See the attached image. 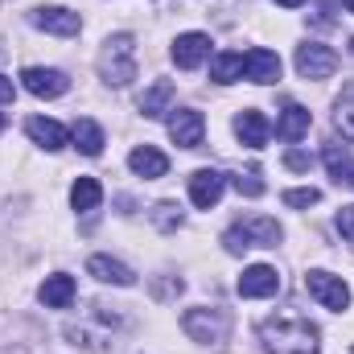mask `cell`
<instances>
[{
	"instance_id": "obj_2",
	"label": "cell",
	"mask_w": 354,
	"mask_h": 354,
	"mask_svg": "<svg viewBox=\"0 0 354 354\" xmlns=\"http://www.w3.org/2000/svg\"><path fill=\"white\" fill-rule=\"evenodd\" d=\"M99 75H103V83H111V87H128V83L136 79V41H132V33H115V37L103 41Z\"/></svg>"
},
{
	"instance_id": "obj_18",
	"label": "cell",
	"mask_w": 354,
	"mask_h": 354,
	"mask_svg": "<svg viewBox=\"0 0 354 354\" xmlns=\"http://www.w3.org/2000/svg\"><path fill=\"white\" fill-rule=\"evenodd\" d=\"M309 124H313L309 107H301V103H284V111H280V120H276V136L292 145V140H301V136L309 132Z\"/></svg>"
},
{
	"instance_id": "obj_11",
	"label": "cell",
	"mask_w": 354,
	"mask_h": 354,
	"mask_svg": "<svg viewBox=\"0 0 354 354\" xmlns=\"http://www.w3.org/2000/svg\"><path fill=\"white\" fill-rule=\"evenodd\" d=\"M210 58V37L206 33H181L174 41V62L181 71H198Z\"/></svg>"
},
{
	"instance_id": "obj_32",
	"label": "cell",
	"mask_w": 354,
	"mask_h": 354,
	"mask_svg": "<svg viewBox=\"0 0 354 354\" xmlns=\"http://www.w3.org/2000/svg\"><path fill=\"white\" fill-rule=\"evenodd\" d=\"M276 4H284V8H301L305 0H276Z\"/></svg>"
},
{
	"instance_id": "obj_22",
	"label": "cell",
	"mask_w": 354,
	"mask_h": 354,
	"mask_svg": "<svg viewBox=\"0 0 354 354\" xmlns=\"http://www.w3.org/2000/svg\"><path fill=\"white\" fill-rule=\"evenodd\" d=\"M103 202V185L95 181V177H79L75 185H71V206L79 210V214H87V210H95Z\"/></svg>"
},
{
	"instance_id": "obj_29",
	"label": "cell",
	"mask_w": 354,
	"mask_h": 354,
	"mask_svg": "<svg viewBox=\"0 0 354 354\" xmlns=\"http://www.w3.org/2000/svg\"><path fill=\"white\" fill-rule=\"evenodd\" d=\"M338 231H342L346 243H354V206H342L338 210Z\"/></svg>"
},
{
	"instance_id": "obj_13",
	"label": "cell",
	"mask_w": 354,
	"mask_h": 354,
	"mask_svg": "<svg viewBox=\"0 0 354 354\" xmlns=\"http://www.w3.org/2000/svg\"><path fill=\"white\" fill-rule=\"evenodd\" d=\"M243 75H248L252 83L268 87V83H276V79H280V58H276L272 50H264V46H256V50H248V54H243Z\"/></svg>"
},
{
	"instance_id": "obj_9",
	"label": "cell",
	"mask_w": 354,
	"mask_h": 354,
	"mask_svg": "<svg viewBox=\"0 0 354 354\" xmlns=\"http://www.w3.org/2000/svg\"><path fill=\"white\" fill-rule=\"evenodd\" d=\"M169 136H174V145H181V149H198L202 136H206V120H202V111H194V107L174 111V115H169Z\"/></svg>"
},
{
	"instance_id": "obj_35",
	"label": "cell",
	"mask_w": 354,
	"mask_h": 354,
	"mask_svg": "<svg viewBox=\"0 0 354 354\" xmlns=\"http://www.w3.org/2000/svg\"><path fill=\"white\" fill-rule=\"evenodd\" d=\"M351 54H354V41H351Z\"/></svg>"
},
{
	"instance_id": "obj_6",
	"label": "cell",
	"mask_w": 354,
	"mask_h": 354,
	"mask_svg": "<svg viewBox=\"0 0 354 354\" xmlns=\"http://www.w3.org/2000/svg\"><path fill=\"white\" fill-rule=\"evenodd\" d=\"M305 288H309V297H313V301H322V305H326V309H334V313H342V309L351 305V288H346V280H342V276L309 272V276H305Z\"/></svg>"
},
{
	"instance_id": "obj_10",
	"label": "cell",
	"mask_w": 354,
	"mask_h": 354,
	"mask_svg": "<svg viewBox=\"0 0 354 354\" xmlns=\"http://www.w3.org/2000/svg\"><path fill=\"white\" fill-rule=\"evenodd\" d=\"M223 189H227V174H218V169H198V174L189 177V202H194L198 210L218 206Z\"/></svg>"
},
{
	"instance_id": "obj_28",
	"label": "cell",
	"mask_w": 354,
	"mask_h": 354,
	"mask_svg": "<svg viewBox=\"0 0 354 354\" xmlns=\"http://www.w3.org/2000/svg\"><path fill=\"white\" fill-rule=\"evenodd\" d=\"M235 189H239V194H248V198H260V194H264V181H260V174L252 169V174L235 177Z\"/></svg>"
},
{
	"instance_id": "obj_1",
	"label": "cell",
	"mask_w": 354,
	"mask_h": 354,
	"mask_svg": "<svg viewBox=\"0 0 354 354\" xmlns=\"http://www.w3.org/2000/svg\"><path fill=\"white\" fill-rule=\"evenodd\" d=\"M260 346L268 354H317V326L305 317H272L260 326Z\"/></svg>"
},
{
	"instance_id": "obj_21",
	"label": "cell",
	"mask_w": 354,
	"mask_h": 354,
	"mask_svg": "<svg viewBox=\"0 0 354 354\" xmlns=\"http://www.w3.org/2000/svg\"><path fill=\"white\" fill-rule=\"evenodd\" d=\"M75 149L83 153V157H99L103 153V128L95 124V120H75Z\"/></svg>"
},
{
	"instance_id": "obj_7",
	"label": "cell",
	"mask_w": 354,
	"mask_h": 354,
	"mask_svg": "<svg viewBox=\"0 0 354 354\" xmlns=\"http://www.w3.org/2000/svg\"><path fill=\"white\" fill-rule=\"evenodd\" d=\"M29 25H37L46 33H58V37H75L83 29V17L71 12V8H62V4H41V8L29 12Z\"/></svg>"
},
{
	"instance_id": "obj_3",
	"label": "cell",
	"mask_w": 354,
	"mask_h": 354,
	"mask_svg": "<svg viewBox=\"0 0 354 354\" xmlns=\"http://www.w3.org/2000/svg\"><path fill=\"white\" fill-rule=\"evenodd\" d=\"M276 243H280V227H276V218H264V214H248L223 235V248L231 256H243L252 248H276Z\"/></svg>"
},
{
	"instance_id": "obj_15",
	"label": "cell",
	"mask_w": 354,
	"mask_h": 354,
	"mask_svg": "<svg viewBox=\"0 0 354 354\" xmlns=\"http://www.w3.org/2000/svg\"><path fill=\"white\" fill-rule=\"evenodd\" d=\"M25 132H29V140H33V145H41L46 153H58V149L66 145V128H62L58 120H46V115L25 120Z\"/></svg>"
},
{
	"instance_id": "obj_24",
	"label": "cell",
	"mask_w": 354,
	"mask_h": 354,
	"mask_svg": "<svg viewBox=\"0 0 354 354\" xmlns=\"http://www.w3.org/2000/svg\"><path fill=\"white\" fill-rule=\"evenodd\" d=\"M334 124H338L342 136L354 140V83H346L342 95H338V103H334Z\"/></svg>"
},
{
	"instance_id": "obj_33",
	"label": "cell",
	"mask_w": 354,
	"mask_h": 354,
	"mask_svg": "<svg viewBox=\"0 0 354 354\" xmlns=\"http://www.w3.org/2000/svg\"><path fill=\"white\" fill-rule=\"evenodd\" d=\"M342 4H346V8H351V12H354V0H342Z\"/></svg>"
},
{
	"instance_id": "obj_30",
	"label": "cell",
	"mask_w": 354,
	"mask_h": 354,
	"mask_svg": "<svg viewBox=\"0 0 354 354\" xmlns=\"http://www.w3.org/2000/svg\"><path fill=\"white\" fill-rule=\"evenodd\" d=\"M284 165H288V169H297V174H305V169L313 165V157H309V153H301V149H292V153L284 157Z\"/></svg>"
},
{
	"instance_id": "obj_5",
	"label": "cell",
	"mask_w": 354,
	"mask_h": 354,
	"mask_svg": "<svg viewBox=\"0 0 354 354\" xmlns=\"http://www.w3.org/2000/svg\"><path fill=\"white\" fill-rule=\"evenodd\" d=\"M338 71V54L322 41H305L297 46V75L301 79H330Z\"/></svg>"
},
{
	"instance_id": "obj_23",
	"label": "cell",
	"mask_w": 354,
	"mask_h": 354,
	"mask_svg": "<svg viewBox=\"0 0 354 354\" xmlns=\"http://www.w3.org/2000/svg\"><path fill=\"white\" fill-rule=\"evenodd\" d=\"M210 79L223 83V87L235 83V79H243V54H231V50L227 54H214L210 58Z\"/></svg>"
},
{
	"instance_id": "obj_12",
	"label": "cell",
	"mask_w": 354,
	"mask_h": 354,
	"mask_svg": "<svg viewBox=\"0 0 354 354\" xmlns=\"http://www.w3.org/2000/svg\"><path fill=\"white\" fill-rule=\"evenodd\" d=\"M280 292V272L268 264H252L239 276V297H276Z\"/></svg>"
},
{
	"instance_id": "obj_27",
	"label": "cell",
	"mask_w": 354,
	"mask_h": 354,
	"mask_svg": "<svg viewBox=\"0 0 354 354\" xmlns=\"http://www.w3.org/2000/svg\"><path fill=\"white\" fill-rule=\"evenodd\" d=\"M317 202H322V189H313V185L284 194V206H292V210H305V206H317Z\"/></svg>"
},
{
	"instance_id": "obj_8",
	"label": "cell",
	"mask_w": 354,
	"mask_h": 354,
	"mask_svg": "<svg viewBox=\"0 0 354 354\" xmlns=\"http://www.w3.org/2000/svg\"><path fill=\"white\" fill-rule=\"evenodd\" d=\"M21 83H25L29 95H37V99H58V95H66V87H71V79L62 71H54V66H29L21 75Z\"/></svg>"
},
{
	"instance_id": "obj_20",
	"label": "cell",
	"mask_w": 354,
	"mask_h": 354,
	"mask_svg": "<svg viewBox=\"0 0 354 354\" xmlns=\"http://www.w3.org/2000/svg\"><path fill=\"white\" fill-rule=\"evenodd\" d=\"M169 103H174V83H169V79H157L153 87L140 95V115L157 120V115H165V111H169Z\"/></svg>"
},
{
	"instance_id": "obj_16",
	"label": "cell",
	"mask_w": 354,
	"mask_h": 354,
	"mask_svg": "<svg viewBox=\"0 0 354 354\" xmlns=\"http://www.w3.org/2000/svg\"><path fill=\"white\" fill-rule=\"evenodd\" d=\"M87 272L95 276V280H103V284H115V288H132V284H136L132 268L120 264V260H111V256H91Z\"/></svg>"
},
{
	"instance_id": "obj_25",
	"label": "cell",
	"mask_w": 354,
	"mask_h": 354,
	"mask_svg": "<svg viewBox=\"0 0 354 354\" xmlns=\"http://www.w3.org/2000/svg\"><path fill=\"white\" fill-rule=\"evenodd\" d=\"M326 165H330V174L338 177V181H346V185H354V161L338 149V145H326Z\"/></svg>"
},
{
	"instance_id": "obj_34",
	"label": "cell",
	"mask_w": 354,
	"mask_h": 354,
	"mask_svg": "<svg viewBox=\"0 0 354 354\" xmlns=\"http://www.w3.org/2000/svg\"><path fill=\"white\" fill-rule=\"evenodd\" d=\"M0 128H4V115H0Z\"/></svg>"
},
{
	"instance_id": "obj_19",
	"label": "cell",
	"mask_w": 354,
	"mask_h": 354,
	"mask_svg": "<svg viewBox=\"0 0 354 354\" xmlns=\"http://www.w3.org/2000/svg\"><path fill=\"white\" fill-rule=\"evenodd\" d=\"M128 165H132V174H140V177H165L169 174V157L161 153V149H153V145H140V149H132L128 153Z\"/></svg>"
},
{
	"instance_id": "obj_31",
	"label": "cell",
	"mask_w": 354,
	"mask_h": 354,
	"mask_svg": "<svg viewBox=\"0 0 354 354\" xmlns=\"http://www.w3.org/2000/svg\"><path fill=\"white\" fill-rule=\"evenodd\" d=\"M0 103H12V83L0 75Z\"/></svg>"
},
{
	"instance_id": "obj_26",
	"label": "cell",
	"mask_w": 354,
	"mask_h": 354,
	"mask_svg": "<svg viewBox=\"0 0 354 354\" xmlns=\"http://www.w3.org/2000/svg\"><path fill=\"white\" fill-rule=\"evenodd\" d=\"M153 223H157L161 231H177V227H181V210H177L174 202H157V206H153Z\"/></svg>"
},
{
	"instance_id": "obj_17",
	"label": "cell",
	"mask_w": 354,
	"mask_h": 354,
	"mask_svg": "<svg viewBox=\"0 0 354 354\" xmlns=\"http://www.w3.org/2000/svg\"><path fill=\"white\" fill-rule=\"evenodd\" d=\"M235 132H239V140L248 149H264L268 136H272V124H268L264 111H239L235 115Z\"/></svg>"
},
{
	"instance_id": "obj_14",
	"label": "cell",
	"mask_w": 354,
	"mask_h": 354,
	"mask_svg": "<svg viewBox=\"0 0 354 354\" xmlns=\"http://www.w3.org/2000/svg\"><path fill=\"white\" fill-rule=\"evenodd\" d=\"M75 292H79V284H75V276H66V272L46 276V284L37 288V297H41L46 309H66V305L75 301Z\"/></svg>"
},
{
	"instance_id": "obj_4",
	"label": "cell",
	"mask_w": 354,
	"mask_h": 354,
	"mask_svg": "<svg viewBox=\"0 0 354 354\" xmlns=\"http://www.w3.org/2000/svg\"><path fill=\"white\" fill-rule=\"evenodd\" d=\"M181 330L194 338V342H202V346H218V342H227V334H231V317H227V309H185V317H181Z\"/></svg>"
}]
</instances>
